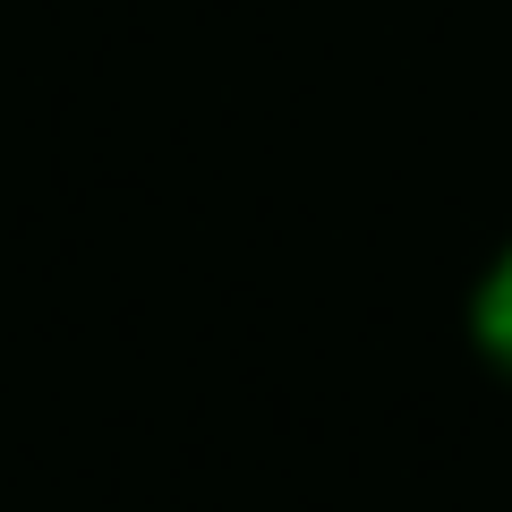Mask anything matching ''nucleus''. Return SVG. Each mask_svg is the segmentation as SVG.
Returning <instances> with one entry per match:
<instances>
[{
	"label": "nucleus",
	"mask_w": 512,
	"mask_h": 512,
	"mask_svg": "<svg viewBox=\"0 0 512 512\" xmlns=\"http://www.w3.org/2000/svg\"><path fill=\"white\" fill-rule=\"evenodd\" d=\"M478 342H487L495 359L512 367V256L487 274V291H478Z\"/></svg>",
	"instance_id": "obj_1"
}]
</instances>
